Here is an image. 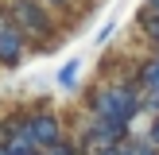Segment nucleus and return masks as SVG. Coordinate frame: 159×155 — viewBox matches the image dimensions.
Here are the masks:
<instances>
[{
  "instance_id": "f257e3e1",
  "label": "nucleus",
  "mask_w": 159,
  "mask_h": 155,
  "mask_svg": "<svg viewBox=\"0 0 159 155\" xmlns=\"http://www.w3.org/2000/svg\"><path fill=\"white\" fill-rule=\"evenodd\" d=\"M74 78H78V58L62 66V74H58V85H74Z\"/></svg>"
}]
</instances>
